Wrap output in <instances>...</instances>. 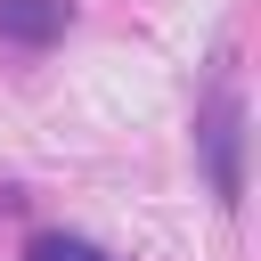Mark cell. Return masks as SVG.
<instances>
[{"label":"cell","mask_w":261,"mask_h":261,"mask_svg":"<svg viewBox=\"0 0 261 261\" xmlns=\"http://www.w3.org/2000/svg\"><path fill=\"white\" fill-rule=\"evenodd\" d=\"M196 163H204V188L237 212L245 204V90L220 73L196 106Z\"/></svg>","instance_id":"cell-1"},{"label":"cell","mask_w":261,"mask_h":261,"mask_svg":"<svg viewBox=\"0 0 261 261\" xmlns=\"http://www.w3.org/2000/svg\"><path fill=\"white\" fill-rule=\"evenodd\" d=\"M73 33V0H0V49H57Z\"/></svg>","instance_id":"cell-2"},{"label":"cell","mask_w":261,"mask_h":261,"mask_svg":"<svg viewBox=\"0 0 261 261\" xmlns=\"http://www.w3.org/2000/svg\"><path fill=\"white\" fill-rule=\"evenodd\" d=\"M16 261H114V253H106V245H90V237H73V228H33Z\"/></svg>","instance_id":"cell-3"}]
</instances>
